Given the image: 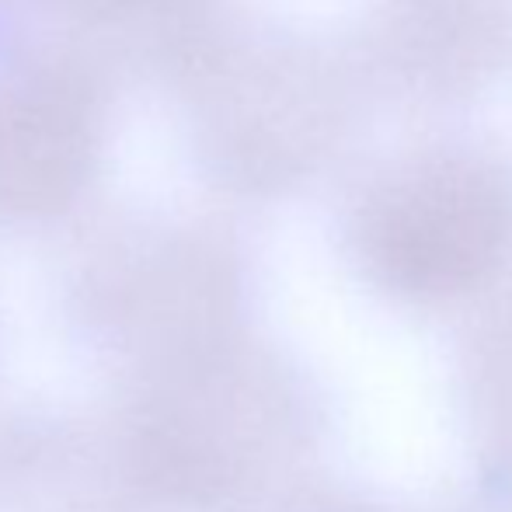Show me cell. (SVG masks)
<instances>
[{"label":"cell","instance_id":"cell-1","mask_svg":"<svg viewBox=\"0 0 512 512\" xmlns=\"http://www.w3.org/2000/svg\"><path fill=\"white\" fill-rule=\"evenodd\" d=\"M328 408L248 328L122 373L102 450L136 509L269 512L314 478Z\"/></svg>","mask_w":512,"mask_h":512},{"label":"cell","instance_id":"cell-2","mask_svg":"<svg viewBox=\"0 0 512 512\" xmlns=\"http://www.w3.org/2000/svg\"><path fill=\"white\" fill-rule=\"evenodd\" d=\"M338 248L384 304L474 310L512 283V154L464 129L377 154L345 189Z\"/></svg>","mask_w":512,"mask_h":512},{"label":"cell","instance_id":"cell-3","mask_svg":"<svg viewBox=\"0 0 512 512\" xmlns=\"http://www.w3.org/2000/svg\"><path fill=\"white\" fill-rule=\"evenodd\" d=\"M345 42L380 105L467 112L512 81V0H363Z\"/></svg>","mask_w":512,"mask_h":512},{"label":"cell","instance_id":"cell-4","mask_svg":"<svg viewBox=\"0 0 512 512\" xmlns=\"http://www.w3.org/2000/svg\"><path fill=\"white\" fill-rule=\"evenodd\" d=\"M457 398L485 499L512 506V283L471 310L457 345Z\"/></svg>","mask_w":512,"mask_h":512},{"label":"cell","instance_id":"cell-5","mask_svg":"<svg viewBox=\"0 0 512 512\" xmlns=\"http://www.w3.org/2000/svg\"><path fill=\"white\" fill-rule=\"evenodd\" d=\"M269 512H401V509L387 506L384 499H377L370 492H359V488L310 478L300 488H293L283 502H276Z\"/></svg>","mask_w":512,"mask_h":512},{"label":"cell","instance_id":"cell-6","mask_svg":"<svg viewBox=\"0 0 512 512\" xmlns=\"http://www.w3.org/2000/svg\"><path fill=\"white\" fill-rule=\"evenodd\" d=\"M474 512H512V506H502V502H488L485 499V509H474Z\"/></svg>","mask_w":512,"mask_h":512}]
</instances>
